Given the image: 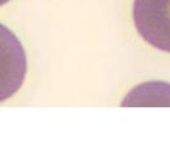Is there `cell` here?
<instances>
[{
	"mask_svg": "<svg viewBox=\"0 0 170 143\" xmlns=\"http://www.w3.org/2000/svg\"><path fill=\"white\" fill-rule=\"evenodd\" d=\"M133 20L144 41L170 53V0H135Z\"/></svg>",
	"mask_w": 170,
	"mask_h": 143,
	"instance_id": "obj_1",
	"label": "cell"
},
{
	"mask_svg": "<svg viewBox=\"0 0 170 143\" xmlns=\"http://www.w3.org/2000/svg\"><path fill=\"white\" fill-rule=\"evenodd\" d=\"M27 70V58L19 38L0 24V103L21 88Z\"/></svg>",
	"mask_w": 170,
	"mask_h": 143,
	"instance_id": "obj_2",
	"label": "cell"
},
{
	"mask_svg": "<svg viewBox=\"0 0 170 143\" xmlns=\"http://www.w3.org/2000/svg\"><path fill=\"white\" fill-rule=\"evenodd\" d=\"M8 1H10V0H0V6H1V5H4V4H6Z\"/></svg>",
	"mask_w": 170,
	"mask_h": 143,
	"instance_id": "obj_3",
	"label": "cell"
}]
</instances>
